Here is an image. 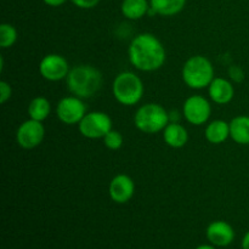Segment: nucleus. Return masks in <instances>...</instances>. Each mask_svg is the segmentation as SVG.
I'll return each instance as SVG.
<instances>
[{
	"label": "nucleus",
	"instance_id": "26",
	"mask_svg": "<svg viewBox=\"0 0 249 249\" xmlns=\"http://www.w3.org/2000/svg\"><path fill=\"white\" fill-rule=\"evenodd\" d=\"M242 249H249V231L243 236L242 240Z\"/></svg>",
	"mask_w": 249,
	"mask_h": 249
},
{
	"label": "nucleus",
	"instance_id": "1",
	"mask_svg": "<svg viewBox=\"0 0 249 249\" xmlns=\"http://www.w3.org/2000/svg\"><path fill=\"white\" fill-rule=\"evenodd\" d=\"M131 65L142 72H153L164 65L165 49L160 39L151 33H141L131 40L128 49Z\"/></svg>",
	"mask_w": 249,
	"mask_h": 249
},
{
	"label": "nucleus",
	"instance_id": "12",
	"mask_svg": "<svg viewBox=\"0 0 249 249\" xmlns=\"http://www.w3.org/2000/svg\"><path fill=\"white\" fill-rule=\"evenodd\" d=\"M207 238L215 247H228L235 238V231L226 221H213L207 228Z\"/></svg>",
	"mask_w": 249,
	"mask_h": 249
},
{
	"label": "nucleus",
	"instance_id": "3",
	"mask_svg": "<svg viewBox=\"0 0 249 249\" xmlns=\"http://www.w3.org/2000/svg\"><path fill=\"white\" fill-rule=\"evenodd\" d=\"M182 80L195 90L204 89L214 79V67L211 61L202 55L190 57L182 67Z\"/></svg>",
	"mask_w": 249,
	"mask_h": 249
},
{
	"label": "nucleus",
	"instance_id": "13",
	"mask_svg": "<svg viewBox=\"0 0 249 249\" xmlns=\"http://www.w3.org/2000/svg\"><path fill=\"white\" fill-rule=\"evenodd\" d=\"M209 97L218 105H226L232 101L235 96V89L232 83L224 78H214L208 87Z\"/></svg>",
	"mask_w": 249,
	"mask_h": 249
},
{
	"label": "nucleus",
	"instance_id": "8",
	"mask_svg": "<svg viewBox=\"0 0 249 249\" xmlns=\"http://www.w3.org/2000/svg\"><path fill=\"white\" fill-rule=\"evenodd\" d=\"M45 136V128L41 122L29 118L18 126L16 133V141L22 148L32 150L43 142Z\"/></svg>",
	"mask_w": 249,
	"mask_h": 249
},
{
	"label": "nucleus",
	"instance_id": "23",
	"mask_svg": "<svg viewBox=\"0 0 249 249\" xmlns=\"http://www.w3.org/2000/svg\"><path fill=\"white\" fill-rule=\"evenodd\" d=\"M229 74H230L231 79H232L233 82L240 83L245 79V73H243V71L241 70L240 67H237V66H232V67H230V70H229Z\"/></svg>",
	"mask_w": 249,
	"mask_h": 249
},
{
	"label": "nucleus",
	"instance_id": "19",
	"mask_svg": "<svg viewBox=\"0 0 249 249\" xmlns=\"http://www.w3.org/2000/svg\"><path fill=\"white\" fill-rule=\"evenodd\" d=\"M50 102L48 99L43 96L34 97L28 106L29 118L38 122L45 121L50 114Z\"/></svg>",
	"mask_w": 249,
	"mask_h": 249
},
{
	"label": "nucleus",
	"instance_id": "7",
	"mask_svg": "<svg viewBox=\"0 0 249 249\" xmlns=\"http://www.w3.org/2000/svg\"><path fill=\"white\" fill-rule=\"evenodd\" d=\"M182 113L190 124L202 125L208 122L212 114V106L206 97L201 95H194L184 102Z\"/></svg>",
	"mask_w": 249,
	"mask_h": 249
},
{
	"label": "nucleus",
	"instance_id": "2",
	"mask_svg": "<svg viewBox=\"0 0 249 249\" xmlns=\"http://www.w3.org/2000/svg\"><path fill=\"white\" fill-rule=\"evenodd\" d=\"M66 82L71 94L79 99H89L101 89L102 74L94 66L80 65L70 71Z\"/></svg>",
	"mask_w": 249,
	"mask_h": 249
},
{
	"label": "nucleus",
	"instance_id": "27",
	"mask_svg": "<svg viewBox=\"0 0 249 249\" xmlns=\"http://www.w3.org/2000/svg\"><path fill=\"white\" fill-rule=\"evenodd\" d=\"M196 249H216L215 247H213V246H208V245H202V246H198Z\"/></svg>",
	"mask_w": 249,
	"mask_h": 249
},
{
	"label": "nucleus",
	"instance_id": "9",
	"mask_svg": "<svg viewBox=\"0 0 249 249\" xmlns=\"http://www.w3.org/2000/svg\"><path fill=\"white\" fill-rule=\"evenodd\" d=\"M71 68L67 60L57 53H49L44 56L39 63V72L44 79L49 82H58L67 78Z\"/></svg>",
	"mask_w": 249,
	"mask_h": 249
},
{
	"label": "nucleus",
	"instance_id": "10",
	"mask_svg": "<svg viewBox=\"0 0 249 249\" xmlns=\"http://www.w3.org/2000/svg\"><path fill=\"white\" fill-rule=\"evenodd\" d=\"M56 114L62 123L68 125L79 124L87 114V107L79 97L67 96L58 102L56 107Z\"/></svg>",
	"mask_w": 249,
	"mask_h": 249
},
{
	"label": "nucleus",
	"instance_id": "22",
	"mask_svg": "<svg viewBox=\"0 0 249 249\" xmlns=\"http://www.w3.org/2000/svg\"><path fill=\"white\" fill-rule=\"evenodd\" d=\"M12 94V89L10 87L9 83H6L5 80H1L0 82V102L1 104H5L7 100H10Z\"/></svg>",
	"mask_w": 249,
	"mask_h": 249
},
{
	"label": "nucleus",
	"instance_id": "11",
	"mask_svg": "<svg viewBox=\"0 0 249 249\" xmlns=\"http://www.w3.org/2000/svg\"><path fill=\"white\" fill-rule=\"evenodd\" d=\"M108 192L112 201L118 204H124L133 198L134 192H135V184L128 175H116L109 182Z\"/></svg>",
	"mask_w": 249,
	"mask_h": 249
},
{
	"label": "nucleus",
	"instance_id": "21",
	"mask_svg": "<svg viewBox=\"0 0 249 249\" xmlns=\"http://www.w3.org/2000/svg\"><path fill=\"white\" fill-rule=\"evenodd\" d=\"M123 135H122L119 131L117 130H113L112 129L111 131H108V133L105 135L104 138V143L105 146H106L107 148H109V150H119V148L123 146Z\"/></svg>",
	"mask_w": 249,
	"mask_h": 249
},
{
	"label": "nucleus",
	"instance_id": "20",
	"mask_svg": "<svg viewBox=\"0 0 249 249\" xmlns=\"http://www.w3.org/2000/svg\"><path fill=\"white\" fill-rule=\"evenodd\" d=\"M17 40V31L12 24L2 23L0 26V46L2 49L11 48Z\"/></svg>",
	"mask_w": 249,
	"mask_h": 249
},
{
	"label": "nucleus",
	"instance_id": "25",
	"mask_svg": "<svg viewBox=\"0 0 249 249\" xmlns=\"http://www.w3.org/2000/svg\"><path fill=\"white\" fill-rule=\"evenodd\" d=\"M43 1L45 2L46 5H49V6L57 7V6H61V5L65 4L67 0H43Z\"/></svg>",
	"mask_w": 249,
	"mask_h": 249
},
{
	"label": "nucleus",
	"instance_id": "5",
	"mask_svg": "<svg viewBox=\"0 0 249 249\" xmlns=\"http://www.w3.org/2000/svg\"><path fill=\"white\" fill-rule=\"evenodd\" d=\"M135 126L145 134L163 131L170 123L169 113L158 104H146L136 111L134 117Z\"/></svg>",
	"mask_w": 249,
	"mask_h": 249
},
{
	"label": "nucleus",
	"instance_id": "18",
	"mask_svg": "<svg viewBox=\"0 0 249 249\" xmlns=\"http://www.w3.org/2000/svg\"><path fill=\"white\" fill-rule=\"evenodd\" d=\"M121 9L123 16L128 19H140L147 15L150 4L147 0H123Z\"/></svg>",
	"mask_w": 249,
	"mask_h": 249
},
{
	"label": "nucleus",
	"instance_id": "17",
	"mask_svg": "<svg viewBox=\"0 0 249 249\" xmlns=\"http://www.w3.org/2000/svg\"><path fill=\"white\" fill-rule=\"evenodd\" d=\"M186 0H150V6L160 16H174L181 12Z\"/></svg>",
	"mask_w": 249,
	"mask_h": 249
},
{
	"label": "nucleus",
	"instance_id": "14",
	"mask_svg": "<svg viewBox=\"0 0 249 249\" xmlns=\"http://www.w3.org/2000/svg\"><path fill=\"white\" fill-rule=\"evenodd\" d=\"M163 139L169 147L181 148L189 141L187 130L178 122H170L163 130Z\"/></svg>",
	"mask_w": 249,
	"mask_h": 249
},
{
	"label": "nucleus",
	"instance_id": "24",
	"mask_svg": "<svg viewBox=\"0 0 249 249\" xmlns=\"http://www.w3.org/2000/svg\"><path fill=\"white\" fill-rule=\"evenodd\" d=\"M79 9H92L100 2V0H71Z\"/></svg>",
	"mask_w": 249,
	"mask_h": 249
},
{
	"label": "nucleus",
	"instance_id": "16",
	"mask_svg": "<svg viewBox=\"0 0 249 249\" xmlns=\"http://www.w3.org/2000/svg\"><path fill=\"white\" fill-rule=\"evenodd\" d=\"M230 138L240 145H249V117L238 116L230 122Z\"/></svg>",
	"mask_w": 249,
	"mask_h": 249
},
{
	"label": "nucleus",
	"instance_id": "6",
	"mask_svg": "<svg viewBox=\"0 0 249 249\" xmlns=\"http://www.w3.org/2000/svg\"><path fill=\"white\" fill-rule=\"evenodd\" d=\"M79 131L87 139H104L112 130V119L105 112H89L78 124Z\"/></svg>",
	"mask_w": 249,
	"mask_h": 249
},
{
	"label": "nucleus",
	"instance_id": "4",
	"mask_svg": "<svg viewBox=\"0 0 249 249\" xmlns=\"http://www.w3.org/2000/svg\"><path fill=\"white\" fill-rule=\"evenodd\" d=\"M112 92L117 101L124 106L139 104L143 95V83L133 72H122L114 78Z\"/></svg>",
	"mask_w": 249,
	"mask_h": 249
},
{
	"label": "nucleus",
	"instance_id": "15",
	"mask_svg": "<svg viewBox=\"0 0 249 249\" xmlns=\"http://www.w3.org/2000/svg\"><path fill=\"white\" fill-rule=\"evenodd\" d=\"M204 135L211 143H214V145L223 143L230 136V123H226L225 121H220V119L211 122L207 125Z\"/></svg>",
	"mask_w": 249,
	"mask_h": 249
}]
</instances>
